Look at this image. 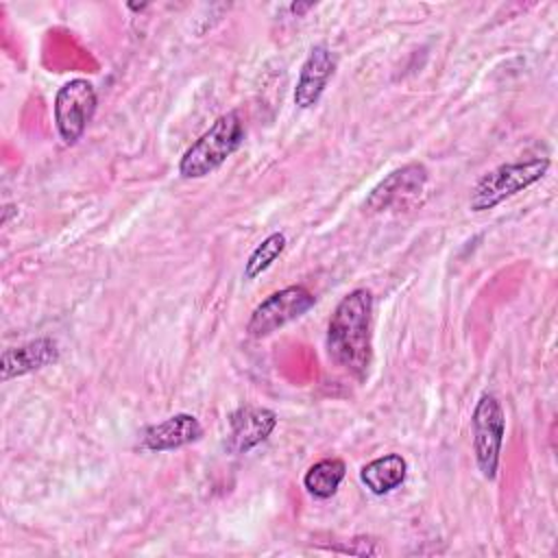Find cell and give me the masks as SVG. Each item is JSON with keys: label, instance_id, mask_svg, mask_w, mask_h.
<instances>
[{"label": "cell", "instance_id": "obj_2", "mask_svg": "<svg viewBox=\"0 0 558 558\" xmlns=\"http://www.w3.org/2000/svg\"><path fill=\"white\" fill-rule=\"evenodd\" d=\"M244 142V122L238 111H227L183 153L179 174L201 179L218 170Z\"/></svg>", "mask_w": 558, "mask_h": 558}, {"label": "cell", "instance_id": "obj_12", "mask_svg": "<svg viewBox=\"0 0 558 558\" xmlns=\"http://www.w3.org/2000/svg\"><path fill=\"white\" fill-rule=\"evenodd\" d=\"M408 475V462L401 453H386L362 466L360 480L373 495H388L399 488Z\"/></svg>", "mask_w": 558, "mask_h": 558}, {"label": "cell", "instance_id": "obj_1", "mask_svg": "<svg viewBox=\"0 0 558 558\" xmlns=\"http://www.w3.org/2000/svg\"><path fill=\"white\" fill-rule=\"evenodd\" d=\"M373 294L355 288L340 299L327 327V353L336 366L366 381L373 362Z\"/></svg>", "mask_w": 558, "mask_h": 558}, {"label": "cell", "instance_id": "obj_10", "mask_svg": "<svg viewBox=\"0 0 558 558\" xmlns=\"http://www.w3.org/2000/svg\"><path fill=\"white\" fill-rule=\"evenodd\" d=\"M203 436V425L194 414L179 412L142 432V447L146 451H170L196 442Z\"/></svg>", "mask_w": 558, "mask_h": 558}, {"label": "cell", "instance_id": "obj_7", "mask_svg": "<svg viewBox=\"0 0 558 558\" xmlns=\"http://www.w3.org/2000/svg\"><path fill=\"white\" fill-rule=\"evenodd\" d=\"M277 412L262 405H240L229 414V434L225 449L233 456L246 453L262 445L277 427Z\"/></svg>", "mask_w": 558, "mask_h": 558}, {"label": "cell", "instance_id": "obj_4", "mask_svg": "<svg viewBox=\"0 0 558 558\" xmlns=\"http://www.w3.org/2000/svg\"><path fill=\"white\" fill-rule=\"evenodd\" d=\"M471 429L477 469L486 480H495L506 434V414L495 395L484 392L477 399L471 414Z\"/></svg>", "mask_w": 558, "mask_h": 558}, {"label": "cell", "instance_id": "obj_6", "mask_svg": "<svg viewBox=\"0 0 558 558\" xmlns=\"http://www.w3.org/2000/svg\"><path fill=\"white\" fill-rule=\"evenodd\" d=\"M96 89L87 78H72L54 94V126L65 144H76L96 111Z\"/></svg>", "mask_w": 558, "mask_h": 558}, {"label": "cell", "instance_id": "obj_5", "mask_svg": "<svg viewBox=\"0 0 558 558\" xmlns=\"http://www.w3.org/2000/svg\"><path fill=\"white\" fill-rule=\"evenodd\" d=\"M316 303V296L305 286H288L268 294L257 307L251 312L246 323V331L253 338H266L283 325L301 318Z\"/></svg>", "mask_w": 558, "mask_h": 558}, {"label": "cell", "instance_id": "obj_15", "mask_svg": "<svg viewBox=\"0 0 558 558\" xmlns=\"http://www.w3.org/2000/svg\"><path fill=\"white\" fill-rule=\"evenodd\" d=\"M312 7H314L312 2H292V4H290V11L296 13V15H303V13H305L307 9H312Z\"/></svg>", "mask_w": 558, "mask_h": 558}, {"label": "cell", "instance_id": "obj_11", "mask_svg": "<svg viewBox=\"0 0 558 558\" xmlns=\"http://www.w3.org/2000/svg\"><path fill=\"white\" fill-rule=\"evenodd\" d=\"M59 357V347L52 338H37L20 347H11L2 351L0 357V379L9 381L13 377H22L26 373L39 371Z\"/></svg>", "mask_w": 558, "mask_h": 558}, {"label": "cell", "instance_id": "obj_9", "mask_svg": "<svg viewBox=\"0 0 558 558\" xmlns=\"http://www.w3.org/2000/svg\"><path fill=\"white\" fill-rule=\"evenodd\" d=\"M333 72H336L333 52L325 44L314 46L301 65L299 81L294 87V105L299 109L314 107L320 100L323 92L327 89Z\"/></svg>", "mask_w": 558, "mask_h": 558}, {"label": "cell", "instance_id": "obj_13", "mask_svg": "<svg viewBox=\"0 0 558 558\" xmlns=\"http://www.w3.org/2000/svg\"><path fill=\"white\" fill-rule=\"evenodd\" d=\"M347 475V464L340 458H323L314 462L305 475H303V486L305 490L316 497V499H329L336 495L338 486L342 484Z\"/></svg>", "mask_w": 558, "mask_h": 558}, {"label": "cell", "instance_id": "obj_14", "mask_svg": "<svg viewBox=\"0 0 558 558\" xmlns=\"http://www.w3.org/2000/svg\"><path fill=\"white\" fill-rule=\"evenodd\" d=\"M286 248V235L281 231H275L270 235H266L248 255V259L244 262V277L246 279H255L262 272H266L277 257L283 253Z\"/></svg>", "mask_w": 558, "mask_h": 558}, {"label": "cell", "instance_id": "obj_3", "mask_svg": "<svg viewBox=\"0 0 558 558\" xmlns=\"http://www.w3.org/2000/svg\"><path fill=\"white\" fill-rule=\"evenodd\" d=\"M549 163L551 161L547 157H532L523 161L501 163L495 170L486 172L471 192V198H469L471 211L493 209L506 198L534 185L545 177V172L549 170Z\"/></svg>", "mask_w": 558, "mask_h": 558}, {"label": "cell", "instance_id": "obj_8", "mask_svg": "<svg viewBox=\"0 0 558 558\" xmlns=\"http://www.w3.org/2000/svg\"><path fill=\"white\" fill-rule=\"evenodd\" d=\"M427 183V168L423 163H408L403 168L392 170L386 179H381L366 198L368 211H384L392 205H399L418 192H423Z\"/></svg>", "mask_w": 558, "mask_h": 558}]
</instances>
